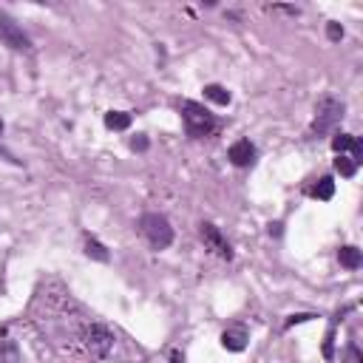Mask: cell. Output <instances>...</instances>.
I'll return each instance as SVG.
<instances>
[{
  "instance_id": "8fae6325",
  "label": "cell",
  "mask_w": 363,
  "mask_h": 363,
  "mask_svg": "<svg viewBox=\"0 0 363 363\" xmlns=\"http://www.w3.org/2000/svg\"><path fill=\"white\" fill-rule=\"evenodd\" d=\"M105 125H108V128H113V130H125V128L130 125V116H128V113H122V111H111V113L105 116Z\"/></svg>"
},
{
  "instance_id": "2e32d148",
  "label": "cell",
  "mask_w": 363,
  "mask_h": 363,
  "mask_svg": "<svg viewBox=\"0 0 363 363\" xmlns=\"http://www.w3.org/2000/svg\"><path fill=\"white\" fill-rule=\"evenodd\" d=\"M0 130H3V125H0Z\"/></svg>"
},
{
  "instance_id": "5bb4252c",
  "label": "cell",
  "mask_w": 363,
  "mask_h": 363,
  "mask_svg": "<svg viewBox=\"0 0 363 363\" xmlns=\"http://www.w3.org/2000/svg\"><path fill=\"white\" fill-rule=\"evenodd\" d=\"M343 37V28L337 23H329V40H340Z\"/></svg>"
},
{
  "instance_id": "7c38bea8",
  "label": "cell",
  "mask_w": 363,
  "mask_h": 363,
  "mask_svg": "<svg viewBox=\"0 0 363 363\" xmlns=\"http://www.w3.org/2000/svg\"><path fill=\"white\" fill-rule=\"evenodd\" d=\"M204 96L213 99V102H218V105H227V102H230V91L221 88V85H207V88H204Z\"/></svg>"
},
{
  "instance_id": "9a60e30c",
  "label": "cell",
  "mask_w": 363,
  "mask_h": 363,
  "mask_svg": "<svg viewBox=\"0 0 363 363\" xmlns=\"http://www.w3.org/2000/svg\"><path fill=\"white\" fill-rule=\"evenodd\" d=\"M349 363H360V354H357V349H354V346L349 349Z\"/></svg>"
},
{
  "instance_id": "4fadbf2b",
  "label": "cell",
  "mask_w": 363,
  "mask_h": 363,
  "mask_svg": "<svg viewBox=\"0 0 363 363\" xmlns=\"http://www.w3.org/2000/svg\"><path fill=\"white\" fill-rule=\"evenodd\" d=\"M88 255H96L99 261H105V258H108V255H105V250H102L96 241H88Z\"/></svg>"
},
{
  "instance_id": "ba28073f",
  "label": "cell",
  "mask_w": 363,
  "mask_h": 363,
  "mask_svg": "<svg viewBox=\"0 0 363 363\" xmlns=\"http://www.w3.org/2000/svg\"><path fill=\"white\" fill-rule=\"evenodd\" d=\"M244 340H247V332H244L241 326L227 329V332L221 335V343H224V349H230V352H241V349H244Z\"/></svg>"
},
{
  "instance_id": "277c9868",
  "label": "cell",
  "mask_w": 363,
  "mask_h": 363,
  "mask_svg": "<svg viewBox=\"0 0 363 363\" xmlns=\"http://www.w3.org/2000/svg\"><path fill=\"white\" fill-rule=\"evenodd\" d=\"M201 238H204V244H207L216 255H221V258H230V255H233V250H230L227 238L218 233V227H216V224H201Z\"/></svg>"
},
{
  "instance_id": "5b68a950",
  "label": "cell",
  "mask_w": 363,
  "mask_h": 363,
  "mask_svg": "<svg viewBox=\"0 0 363 363\" xmlns=\"http://www.w3.org/2000/svg\"><path fill=\"white\" fill-rule=\"evenodd\" d=\"M0 37H3L11 48H28V37H26L9 17H0Z\"/></svg>"
},
{
  "instance_id": "7a4b0ae2",
  "label": "cell",
  "mask_w": 363,
  "mask_h": 363,
  "mask_svg": "<svg viewBox=\"0 0 363 363\" xmlns=\"http://www.w3.org/2000/svg\"><path fill=\"white\" fill-rule=\"evenodd\" d=\"M139 227H142V235L150 241V247H153V250H164V247L173 241V230H170V224H167V218H164V216L147 213V216H142Z\"/></svg>"
},
{
  "instance_id": "8992f818",
  "label": "cell",
  "mask_w": 363,
  "mask_h": 363,
  "mask_svg": "<svg viewBox=\"0 0 363 363\" xmlns=\"http://www.w3.org/2000/svg\"><path fill=\"white\" fill-rule=\"evenodd\" d=\"M230 159H233V164H238V167H247V164L255 159V147H252L247 139H238V142L230 147Z\"/></svg>"
},
{
  "instance_id": "6da1fadb",
  "label": "cell",
  "mask_w": 363,
  "mask_h": 363,
  "mask_svg": "<svg viewBox=\"0 0 363 363\" xmlns=\"http://www.w3.org/2000/svg\"><path fill=\"white\" fill-rule=\"evenodd\" d=\"M182 119H184V128H187V133L190 136H196V139H201V136H210L216 128H218V122H216V116L204 108V105H199V102H182Z\"/></svg>"
},
{
  "instance_id": "52a82bcc",
  "label": "cell",
  "mask_w": 363,
  "mask_h": 363,
  "mask_svg": "<svg viewBox=\"0 0 363 363\" xmlns=\"http://www.w3.org/2000/svg\"><path fill=\"white\" fill-rule=\"evenodd\" d=\"M337 116H340V105H337L335 99H323V105H320V119H315V130H318V133L326 130Z\"/></svg>"
},
{
  "instance_id": "30bf717a",
  "label": "cell",
  "mask_w": 363,
  "mask_h": 363,
  "mask_svg": "<svg viewBox=\"0 0 363 363\" xmlns=\"http://www.w3.org/2000/svg\"><path fill=\"white\" fill-rule=\"evenodd\" d=\"M309 193H312L315 199H323V201H326V199H332V193H335V182H332L329 176H323V179H320Z\"/></svg>"
},
{
  "instance_id": "3957f363",
  "label": "cell",
  "mask_w": 363,
  "mask_h": 363,
  "mask_svg": "<svg viewBox=\"0 0 363 363\" xmlns=\"http://www.w3.org/2000/svg\"><path fill=\"white\" fill-rule=\"evenodd\" d=\"M332 147H335V153L337 156H343V159H349V162H357L360 164V142L352 136V133H335V139H332Z\"/></svg>"
},
{
  "instance_id": "9c48e42d",
  "label": "cell",
  "mask_w": 363,
  "mask_h": 363,
  "mask_svg": "<svg viewBox=\"0 0 363 363\" xmlns=\"http://www.w3.org/2000/svg\"><path fill=\"white\" fill-rule=\"evenodd\" d=\"M337 258H340V264H343L346 269H357V267H360V252H357L354 247H340Z\"/></svg>"
}]
</instances>
